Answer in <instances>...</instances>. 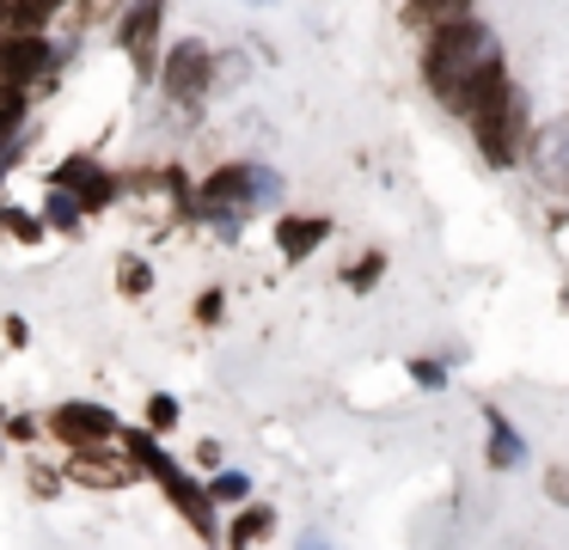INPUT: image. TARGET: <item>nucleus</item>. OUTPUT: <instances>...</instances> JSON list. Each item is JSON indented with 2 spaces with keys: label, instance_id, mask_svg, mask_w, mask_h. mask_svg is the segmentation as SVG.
<instances>
[{
  "label": "nucleus",
  "instance_id": "f257e3e1",
  "mask_svg": "<svg viewBox=\"0 0 569 550\" xmlns=\"http://www.w3.org/2000/svg\"><path fill=\"white\" fill-rule=\"evenodd\" d=\"M502 73V43L490 24L478 19H453L435 31L429 43V86L447 110H471V98Z\"/></svg>",
  "mask_w": 569,
  "mask_h": 550
},
{
  "label": "nucleus",
  "instance_id": "f03ea898",
  "mask_svg": "<svg viewBox=\"0 0 569 550\" xmlns=\"http://www.w3.org/2000/svg\"><path fill=\"white\" fill-rule=\"evenodd\" d=\"M276 190H282V183H276L270 171L227 166V171H214V178L197 190V208H202V220H214L221 232H239V220H246L258 202H276Z\"/></svg>",
  "mask_w": 569,
  "mask_h": 550
},
{
  "label": "nucleus",
  "instance_id": "7ed1b4c3",
  "mask_svg": "<svg viewBox=\"0 0 569 550\" xmlns=\"http://www.w3.org/2000/svg\"><path fill=\"white\" fill-rule=\"evenodd\" d=\"M466 117H471V134H478V147H483L490 166H508V159L520 153V92L502 80V73L471 98Z\"/></svg>",
  "mask_w": 569,
  "mask_h": 550
},
{
  "label": "nucleus",
  "instance_id": "20e7f679",
  "mask_svg": "<svg viewBox=\"0 0 569 550\" xmlns=\"http://www.w3.org/2000/svg\"><path fill=\"white\" fill-rule=\"evenodd\" d=\"M129 452H136V459H141V471H148L153 483L166 489V496H172V508L184 513L190 526H197V538H214V496H209V489H197V483H190V477L178 471V464L166 459L160 447H153V434H129Z\"/></svg>",
  "mask_w": 569,
  "mask_h": 550
},
{
  "label": "nucleus",
  "instance_id": "39448f33",
  "mask_svg": "<svg viewBox=\"0 0 569 550\" xmlns=\"http://www.w3.org/2000/svg\"><path fill=\"white\" fill-rule=\"evenodd\" d=\"M56 68V49L43 43L38 31H0V86H13V92H26V86H38V73Z\"/></svg>",
  "mask_w": 569,
  "mask_h": 550
},
{
  "label": "nucleus",
  "instance_id": "423d86ee",
  "mask_svg": "<svg viewBox=\"0 0 569 550\" xmlns=\"http://www.w3.org/2000/svg\"><path fill=\"white\" fill-rule=\"evenodd\" d=\"M141 477V459L136 452H111L99 440V447H74V459H68V483L80 489H123Z\"/></svg>",
  "mask_w": 569,
  "mask_h": 550
},
{
  "label": "nucleus",
  "instance_id": "0eeeda50",
  "mask_svg": "<svg viewBox=\"0 0 569 550\" xmlns=\"http://www.w3.org/2000/svg\"><path fill=\"white\" fill-rule=\"evenodd\" d=\"M209 73H214V56H209V43H197V37H184V43L166 56V68H160V86L178 98V104H197L202 92H209Z\"/></svg>",
  "mask_w": 569,
  "mask_h": 550
},
{
  "label": "nucleus",
  "instance_id": "6e6552de",
  "mask_svg": "<svg viewBox=\"0 0 569 550\" xmlns=\"http://www.w3.org/2000/svg\"><path fill=\"white\" fill-rule=\"evenodd\" d=\"M160 19H166V0H136L123 19V56L136 61V73H160V61H153V43H160Z\"/></svg>",
  "mask_w": 569,
  "mask_h": 550
},
{
  "label": "nucleus",
  "instance_id": "1a4fd4ad",
  "mask_svg": "<svg viewBox=\"0 0 569 550\" xmlns=\"http://www.w3.org/2000/svg\"><path fill=\"white\" fill-rule=\"evenodd\" d=\"M50 428L68 440V447H99V440H111L117 434V416L111 410H99V403H62V410L50 416Z\"/></svg>",
  "mask_w": 569,
  "mask_h": 550
},
{
  "label": "nucleus",
  "instance_id": "9d476101",
  "mask_svg": "<svg viewBox=\"0 0 569 550\" xmlns=\"http://www.w3.org/2000/svg\"><path fill=\"white\" fill-rule=\"evenodd\" d=\"M56 183H62V190H74L87 208H104L117 196V178L99 166V159H87V153H68L62 171H56Z\"/></svg>",
  "mask_w": 569,
  "mask_h": 550
},
{
  "label": "nucleus",
  "instance_id": "9b49d317",
  "mask_svg": "<svg viewBox=\"0 0 569 550\" xmlns=\"http://www.w3.org/2000/svg\"><path fill=\"white\" fill-rule=\"evenodd\" d=\"M539 178L557 183V190H569V122H551V129L539 134Z\"/></svg>",
  "mask_w": 569,
  "mask_h": 550
},
{
  "label": "nucleus",
  "instance_id": "f8f14e48",
  "mask_svg": "<svg viewBox=\"0 0 569 550\" xmlns=\"http://www.w3.org/2000/svg\"><path fill=\"white\" fill-rule=\"evenodd\" d=\"M325 232H331V220H319V214H295V220H282V227H276V244H282V257H307L312 244L325 239Z\"/></svg>",
  "mask_w": 569,
  "mask_h": 550
},
{
  "label": "nucleus",
  "instance_id": "ddd939ff",
  "mask_svg": "<svg viewBox=\"0 0 569 550\" xmlns=\"http://www.w3.org/2000/svg\"><path fill=\"white\" fill-rule=\"evenodd\" d=\"M466 7L471 0H410V24L417 31H441V24L466 19Z\"/></svg>",
  "mask_w": 569,
  "mask_h": 550
},
{
  "label": "nucleus",
  "instance_id": "4468645a",
  "mask_svg": "<svg viewBox=\"0 0 569 550\" xmlns=\"http://www.w3.org/2000/svg\"><path fill=\"white\" fill-rule=\"evenodd\" d=\"M490 459L502 464V471H508V464H520V459H527V447H520V434L502 422V416H490Z\"/></svg>",
  "mask_w": 569,
  "mask_h": 550
},
{
  "label": "nucleus",
  "instance_id": "2eb2a0df",
  "mask_svg": "<svg viewBox=\"0 0 569 550\" xmlns=\"http://www.w3.org/2000/svg\"><path fill=\"white\" fill-rule=\"evenodd\" d=\"M43 220H50V227H80V220H87V202H80L74 190H62V183H56V190H50V208H43Z\"/></svg>",
  "mask_w": 569,
  "mask_h": 550
},
{
  "label": "nucleus",
  "instance_id": "dca6fc26",
  "mask_svg": "<svg viewBox=\"0 0 569 550\" xmlns=\"http://www.w3.org/2000/svg\"><path fill=\"white\" fill-rule=\"evenodd\" d=\"M270 526H276L270 508H246V513L233 520V532H227V538H233V544H258V538H270Z\"/></svg>",
  "mask_w": 569,
  "mask_h": 550
},
{
  "label": "nucleus",
  "instance_id": "f3484780",
  "mask_svg": "<svg viewBox=\"0 0 569 550\" xmlns=\"http://www.w3.org/2000/svg\"><path fill=\"white\" fill-rule=\"evenodd\" d=\"M0 232H7V239H19V244H38L43 239V220H31L26 208H0Z\"/></svg>",
  "mask_w": 569,
  "mask_h": 550
},
{
  "label": "nucleus",
  "instance_id": "a211bd4d",
  "mask_svg": "<svg viewBox=\"0 0 569 550\" xmlns=\"http://www.w3.org/2000/svg\"><path fill=\"white\" fill-rule=\"evenodd\" d=\"M19 122H26V92H13V86H0V147L19 134Z\"/></svg>",
  "mask_w": 569,
  "mask_h": 550
},
{
  "label": "nucleus",
  "instance_id": "6ab92c4d",
  "mask_svg": "<svg viewBox=\"0 0 569 550\" xmlns=\"http://www.w3.org/2000/svg\"><path fill=\"white\" fill-rule=\"evenodd\" d=\"M117 288H123V293H148L153 288L148 263H141V257H123V263H117Z\"/></svg>",
  "mask_w": 569,
  "mask_h": 550
},
{
  "label": "nucleus",
  "instance_id": "aec40b11",
  "mask_svg": "<svg viewBox=\"0 0 569 550\" xmlns=\"http://www.w3.org/2000/svg\"><path fill=\"white\" fill-rule=\"evenodd\" d=\"M148 428H153V434H166V428H178V398H166V391H153V398H148Z\"/></svg>",
  "mask_w": 569,
  "mask_h": 550
},
{
  "label": "nucleus",
  "instance_id": "412c9836",
  "mask_svg": "<svg viewBox=\"0 0 569 550\" xmlns=\"http://www.w3.org/2000/svg\"><path fill=\"white\" fill-rule=\"evenodd\" d=\"M380 269H386V257H380V251H368L361 263H349V269H343V281H349V288H373V281H380Z\"/></svg>",
  "mask_w": 569,
  "mask_h": 550
},
{
  "label": "nucleus",
  "instance_id": "4be33fe9",
  "mask_svg": "<svg viewBox=\"0 0 569 550\" xmlns=\"http://www.w3.org/2000/svg\"><path fill=\"white\" fill-rule=\"evenodd\" d=\"M246 489H251V483H246L239 471H221V477L209 483V496H214V501H246Z\"/></svg>",
  "mask_w": 569,
  "mask_h": 550
},
{
  "label": "nucleus",
  "instance_id": "5701e85b",
  "mask_svg": "<svg viewBox=\"0 0 569 550\" xmlns=\"http://www.w3.org/2000/svg\"><path fill=\"white\" fill-rule=\"evenodd\" d=\"M74 7H80V24H99V19H111L123 0H74Z\"/></svg>",
  "mask_w": 569,
  "mask_h": 550
},
{
  "label": "nucleus",
  "instance_id": "b1692460",
  "mask_svg": "<svg viewBox=\"0 0 569 550\" xmlns=\"http://www.w3.org/2000/svg\"><path fill=\"white\" fill-rule=\"evenodd\" d=\"M214 312H221V293H202V300H197V318H202V324H214Z\"/></svg>",
  "mask_w": 569,
  "mask_h": 550
},
{
  "label": "nucleus",
  "instance_id": "393cba45",
  "mask_svg": "<svg viewBox=\"0 0 569 550\" xmlns=\"http://www.w3.org/2000/svg\"><path fill=\"white\" fill-rule=\"evenodd\" d=\"M31 489H38V496H56V471H31Z\"/></svg>",
  "mask_w": 569,
  "mask_h": 550
}]
</instances>
